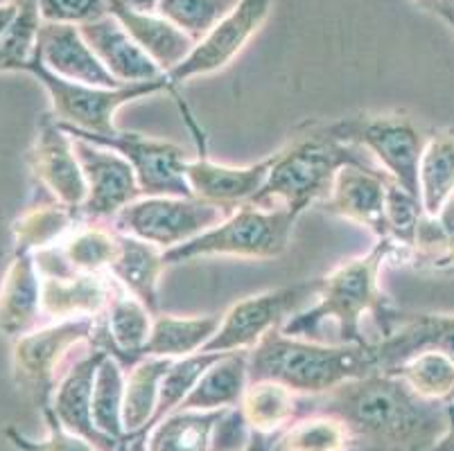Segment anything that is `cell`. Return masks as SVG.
Returning a JSON list of instances; mask_svg holds the SVG:
<instances>
[{
    "mask_svg": "<svg viewBox=\"0 0 454 451\" xmlns=\"http://www.w3.org/2000/svg\"><path fill=\"white\" fill-rule=\"evenodd\" d=\"M333 416L382 451H429L450 427V407L425 400L391 372H371L321 395H299V416Z\"/></svg>",
    "mask_w": 454,
    "mask_h": 451,
    "instance_id": "obj_1",
    "label": "cell"
},
{
    "mask_svg": "<svg viewBox=\"0 0 454 451\" xmlns=\"http://www.w3.org/2000/svg\"><path fill=\"white\" fill-rule=\"evenodd\" d=\"M398 248L394 239L382 237L366 255L346 260L333 268L324 276L317 303L294 314L283 325V332L290 337H315L325 321H334L340 328L341 343L366 346L369 341L362 334L364 316L373 318L382 337L394 332L404 312L395 309L389 296L382 292L380 271L391 255L398 253Z\"/></svg>",
    "mask_w": 454,
    "mask_h": 451,
    "instance_id": "obj_2",
    "label": "cell"
},
{
    "mask_svg": "<svg viewBox=\"0 0 454 451\" xmlns=\"http://www.w3.org/2000/svg\"><path fill=\"white\" fill-rule=\"evenodd\" d=\"M346 165L382 172L364 149L337 140L325 124H308L276 152L265 185L249 204L287 208L301 217L309 206L324 204L330 197L334 179Z\"/></svg>",
    "mask_w": 454,
    "mask_h": 451,
    "instance_id": "obj_3",
    "label": "cell"
},
{
    "mask_svg": "<svg viewBox=\"0 0 454 451\" xmlns=\"http://www.w3.org/2000/svg\"><path fill=\"white\" fill-rule=\"evenodd\" d=\"M380 372L373 346H321L274 328L249 350V382H278L296 395H321L340 384Z\"/></svg>",
    "mask_w": 454,
    "mask_h": 451,
    "instance_id": "obj_4",
    "label": "cell"
},
{
    "mask_svg": "<svg viewBox=\"0 0 454 451\" xmlns=\"http://www.w3.org/2000/svg\"><path fill=\"white\" fill-rule=\"evenodd\" d=\"M296 219L299 214L287 208H258L254 204H242L220 226L165 251V264H181L210 255H231L242 260L280 258L290 248Z\"/></svg>",
    "mask_w": 454,
    "mask_h": 451,
    "instance_id": "obj_5",
    "label": "cell"
},
{
    "mask_svg": "<svg viewBox=\"0 0 454 451\" xmlns=\"http://www.w3.org/2000/svg\"><path fill=\"white\" fill-rule=\"evenodd\" d=\"M36 82L45 89L51 97L52 111L57 122L70 129L84 131V134H115V113L134 99L150 97V95L170 90L172 84L168 77L154 82H140V84L118 86V89H102V86L80 84L55 74L43 66L35 50V57L26 68Z\"/></svg>",
    "mask_w": 454,
    "mask_h": 451,
    "instance_id": "obj_6",
    "label": "cell"
},
{
    "mask_svg": "<svg viewBox=\"0 0 454 451\" xmlns=\"http://www.w3.org/2000/svg\"><path fill=\"white\" fill-rule=\"evenodd\" d=\"M325 127L341 143L364 149L391 181L420 197L419 165L429 136L420 129L414 118L400 111L366 113L334 120Z\"/></svg>",
    "mask_w": 454,
    "mask_h": 451,
    "instance_id": "obj_7",
    "label": "cell"
},
{
    "mask_svg": "<svg viewBox=\"0 0 454 451\" xmlns=\"http://www.w3.org/2000/svg\"><path fill=\"white\" fill-rule=\"evenodd\" d=\"M93 330L95 318H73L41 325L39 330L14 341V382L41 411L51 407L57 384L64 377L68 363L90 341Z\"/></svg>",
    "mask_w": 454,
    "mask_h": 451,
    "instance_id": "obj_8",
    "label": "cell"
},
{
    "mask_svg": "<svg viewBox=\"0 0 454 451\" xmlns=\"http://www.w3.org/2000/svg\"><path fill=\"white\" fill-rule=\"evenodd\" d=\"M226 217L229 213L224 208L195 197H143L111 222L118 233L134 235L165 253L220 226Z\"/></svg>",
    "mask_w": 454,
    "mask_h": 451,
    "instance_id": "obj_9",
    "label": "cell"
},
{
    "mask_svg": "<svg viewBox=\"0 0 454 451\" xmlns=\"http://www.w3.org/2000/svg\"><path fill=\"white\" fill-rule=\"evenodd\" d=\"M324 278L303 280L287 287L270 289L238 300L222 316L220 330L215 332L201 353H238L251 350L260 338L274 328H283L294 314L303 312L312 298L319 296Z\"/></svg>",
    "mask_w": 454,
    "mask_h": 451,
    "instance_id": "obj_10",
    "label": "cell"
},
{
    "mask_svg": "<svg viewBox=\"0 0 454 451\" xmlns=\"http://www.w3.org/2000/svg\"><path fill=\"white\" fill-rule=\"evenodd\" d=\"M64 131L68 136L84 138L89 143L118 152L134 169L143 197H192V190L184 174L188 154L179 144L121 129L106 136L84 134V131L70 129V127H64Z\"/></svg>",
    "mask_w": 454,
    "mask_h": 451,
    "instance_id": "obj_11",
    "label": "cell"
},
{
    "mask_svg": "<svg viewBox=\"0 0 454 451\" xmlns=\"http://www.w3.org/2000/svg\"><path fill=\"white\" fill-rule=\"evenodd\" d=\"M270 12L271 0H238V5L195 45L188 59L165 74L168 82L176 86L192 77H204V74L224 70L254 39L255 32L265 25Z\"/></svg>",
    "mask_w": 454,
    "mask_h": 451,
    "instance_id": "obj_12",
    "label": "cell"
},
{
    "mask_svg": "<svg viewBox=\"0 0 454 451\" xmlns=\"http://www.w3.org/2000/svg\"><path fill=\"white\" fill-rule=\"evenodd\" d=\"M73 138L77 160L84 172L86 201L82 206V217L89 222H105L127 208L129 204L143 198L138 179H136L131 165L114 149L100 147L84 138Z\"/></svg>",
    "mask_w": 454,
    "mask_h": 451,
    "instance_id": "obj_13",
    "label": "cell"
},
{
    "mask_svg": "<svg viewBox=\"0 0 454 451\" xmlns=\"http://www.w3.org/2000/svg\"><path fill=\"white\" fill-rule=\"evenodd\" d=\"M27 165L32 176L51 194L52 201L66 208L82 210L89 194L84 172L77 160L73 138L66 134L52 113H43L39 118V129L27 154Z\"/></svg>",
    "mask_w": 454,
    "mask_h": 451,
    "instance_id": "obj_14",
    "label": "cell"
},
{
    "mask_svg": "<svg viewBox=\"0 0 454 451\" xmlns=\"http://www.w3.org/2000/svg\"><path fill=\"white\" fill-rule=\"evenodd\" d=\"M106 353L100 347H93L90 341L82 347L75 359L68 363L64 377L57 384L52 393L51 408L57 416V420L68 429L70 433L86 438L90 445H95L100 451H118L122 440L105 436L98 432L93 422V386L98 368L105 362Z\"/></svg>",
    "mask_w": 454,
    "mask_h": 451,
    "instance_id": "obj_15",
    "label": "cell"
},
{
    "mask_svg": "<svg viewBox=\"0 0 454 451\" xmlns=\"http://www.w3.org/2000/svg\"><path fill=\"white\" fill-rule=\"evenodd\" d=\"M387 181L389 176L373 169L346 165L334 179L333 192L321 208L333 217L348 219L371 230L378 239L389 237L387 229Z\"/></svg>",
    "mask_w": 454,
    "mask_h": 451,
    "instance_id": "obj_16",
    "label": "cell"
},
{
    "mask_svg": "<svg viewBox=\"0 0 454 451\" xmlns=\"http://www.w3.org/2000/svg\"><path fill=\"white\" fill-rule=\"evenodd\" d=\"M274 159L276 154H271L260 163L233 167V165L213 163L206 156H200V159L185 163L184 174L192 190V197L201 198L206 204L220 206L231 214L242 204H249L251 198L262 190Z\"/></svg>",
    "mask_w": 454,
    "mask_h": 451,
    "instance_id": "obj_17",
    "label": "cell"
},
{
    "mask_svg": "<svg viewBox=\"0 0 454 451\" xmlns=\"http://www.w3.org/2000/svg\"><path fill=\"white\" fill-rule=\"evenodd\" d=\"M152 321H154V312H150L138 298L129 296L125 289L115 292L114 283L109 307H106L105 314L95 318L90 346L105 350L125 370H129L134 363L145 357L143 347L150 338Z\"/></svg>",
    "mask_w": 454,
    "mask_h": 451,
    "instance_id": "obj_18",
    "label": "cell"
},
{
    "mask_svg": "<svg viewBox=\"0 0 454 451\" xmlns=\"http://www.w3.org/2000/svg\"><path fill=\"white\" fill-rule=\"evenodd\" d=\"M373 346L380 372H391L420 353H441L454 362V314H403L394 332Z\"/></svg>",
    "mask_w": 454,
    "mask_h": 451,
    "instance_id": "obj_19",
    "label": "cell"
},
{
    "mask_svg": "<svg viewBox=\"0 0 454 451\" xmlns=\"http://www.w3.org/2000/svg\"><path fill=\"white\" fill-rule=\"evenodd\" d=\"M36 55L48 70L70 82L102 89H118L114 74L95 57L77 25L41 23Z\"/></svg>",
    "mask_w": 454,
    "mask_h": 451,
    "instance_id": "obj_20",
    "label": "cell"
},
{
    "mask_svg": "<svg viewBox=\"0 0 454 451\" xmlns=\"http://www.w3.org/2000/svg\"><path fill=\"white\" fill-rule=\"evenodd\" d=\"M41 276L35 253L12 251L5 276L0 280V334L20 338L43 325Z\"/></svg>",
    "mask_w": 454,
    "mask_h": 451,
    "instance_id": "obj_21",
    "label": "cell"
},
{
    "mask_svg": "<svg viewBox=\"0 0 454 451\" xmlns=\"http://www.w3.org/2000/svg\"><path fill=\"white\" fill-rule=\"evenodd\" d=\"M80 32L95 57L102 61V66L114 74V80L121 86L165 77L163 70L138 48V43L131 39L129 32L122 27L115 16L106 14L93 23L80 25Z\"/></svg>",
    "mask_w": 454,
    "mask_h": 451,
    "instance_id": "obj_22",
    "label": "cell"
},
{
    "mask_svg": "<svg viewBox=\"0 0 454 451\" xmlns=\"http://www.w3.org/2000/svg\"><path fill=\"white\" fill-rule=\"evenodd\" d=\"M114 293L109 273H84L70 278H41V312L45 321L98 318Z\"/></svg>",
    "mask_w": 454,
    "mask_h": 451,
    "instance_id": "obj_23",
    "label": "cell"
},
{
    "mask_svg": "<svg viewBox=\"0 0 454 451\" xmlns=\"http://www.w3.org/2000/svg\"><path fill=\"white\" fill-rule=\"evenodd\" d=\"M109 14L121 20L122 27L138 43V48L165 74L184 64L197 45L184 30H179L176 25L159 14H138V12L127 10L118 0H109Z\"/></svg>",
    "mask_w": 454,
    "mask_h": 451,
    "instance_id": "obj_24",
    "label": "cell"
},
{
    "mask_svg": "<svg viewBox=\"0 0 454 451\" xmlns=\"http://www.w3.org/2000/svg\"><path fill=\"white\" fill-rule=\"evenodd\" d=\"M118 233V230H115ZM163 251L134 235L118 233V253L109 267V276L129 296L138 298L150 312H159V283L165 271Z\"/></svg>",
    "mask_w": 454,
    "mask_h": 451,
    "instance_id": "obj_25",
    "label": "cell"
},
{
    "mask_svg": "<svg viewBox=\"0 0 454 451\" xmlns=\"http://www.w3.org/2000/svg\"><path fill=\"white\" fill-rule=\"evenodd\" d=\"M249 386V350L224 353L201 375L179 408L190 411H220L240 407Z\"/></svg>",
    "mask_w": 454,
    "mask_h": 451,
    "instance_id": "obj_26",
    "label": "cell"
},
{
    "mask_svg": "<svg viewBox=\"0 0 454 451\" xmlns=\"http://www.w3.org/2000/svg\"><path fill=\"white\" fill-rule=\"evenodd\" d=\"M222 316H190L176 318L170 314H154L152 332L147 338L143 354L145 357L181 359L204 350L206 343L220 330Z\"/></svg>",
    "mask_w": 454,
    "mask_h": 451,
    "instance_id": "obj_27",
    "label": "cell"
},
{
    "mask_svg": "<svg viewBox=\"0 0 454 451\" xmlns=\"http://www.w3.org/2000/svg\"><path fill=\"white\" fill-rule=\"evenodd\" d=\"M175 359L143 357L125 375V402H122V424L125 438L150 432L152 417L159 404L160 379Z\"/></svg>",
    "mask_w": 454,
    "mask_h": 451,
    "instance_id": "obj_28",
    "label": "cell"
},
{
    "mask_svg": "<svg viewBox=\"0 0 454 451\" xmlns=\"http://www.w3.org/2000/svg\"><path fill=\"white\" fill-rule=\"evenodd\" d=\"M229 408L190 411L176 408L147 432L150 451H210L215 429Z\"/></svg>",
    "mask_w": 454,
    "mask_h": 451,
    "instance_id": "obj_29",
    "label": "cell"
},
{
    "mask_svg": "<svg viewBox=\"0 0 454 451\" xmlns=\"http://www.w3.org/2000/svg\"><path fill=\"white\" fill-rule=\"evenodd\" d=\"M419 192L425 214L434 217L454 197V129L432 134L419 165Z\"/></svg>",
    "mask_w": 454,
    "mask_h": 451,
    "instance_id": "obj_30",
    "label": "cell"
},
{
    "mask_svg": "<svg viewBox=\"0 0 454 451\" xmlns=\"http://www.w3.org/2000/svg\"><path fill=\"white\" fill-rule=\"evenodd\" d=\"M84 222L80 210L66 208L57 201L39 204L27 208L12 226L14 233V251L36 253L43 248L57 246Z\"/></svg>",
    "mask_w": 454,
    "mask_h": 451,
    "instance_id": "obj_31",
    "label": "cell"
},
{
    "mask_svg": "<svg viewBox=\"0 0 454 451\" xmlns=\"http://www.w3.org/2000/svg\"><path fill=\"white\" fill-rule=\"evenodd\" d=\"M240 411L251 432L280 433L285 427H290L294 417H299V395L292 388L270 379L249 382Z\"/></svg>",
    "mask_w": 454,
    "mask_h": 451,
    "instance_id": "obj_32",
    "label": "cell"
},
{
    "mask_svg": "<svg viewBox=\"0 0 454 451\" xmlns=\"http://www.w3.org/2000/svg\"><path fill=\"white\" fill-rule=\"evenodd\" d=\"M57 248L70 273H106L118 253V233L115 229H105L100 222L84 219Z\"/></svg>",
    "mask_w": 454,
    "mask_h": 451,
    "instance_id": "obj_33",
    "label": "cell"
},
{
    "mask_svg": "<svg viewBox=\"0 0 454 451\" xmlns=\"http://www.w3.org/2000/svg\"><path fill=\"white\" fill-rule=\"evenodd\" d=\"M357 445L344 422L333 416H301L276 436L274 451H348Z\"/></svg>",
    "mask_w": 454,
    "mask_h": 451,
    "instance_id": "obj_34",
    "label": "cell"
},
{
    "mask_svg": "<svg viewBox=\"0 0 454 451\" xmlns=\"http://www.w3.org/2000/svg\"><path fill=\"white\" fill-rule=\"evenodd\" d=\"M407 260L416 268L429 271H448L454 267V197L439 214L420 217L414 246L407 251Z\"/></svg>",
    "mask_w": 454,
    "mask_h": 451,
    "instance_id": "obj_35",
    "label": "cell"
},
{
    "mask_svg": "<svg viewBox=\"0 0 454 451\" xmlns=\"http://www.w3.org/2000/svg\"><path fill=\"white\" fill-rule=\"evenodd\" d=\"M125 375L127 370L106 354L98 368L93 386V422L98 432L105 436L125 440L122 424V402H125Z\"/></svg>",
    "mask_w": 454,
    "mask_h": 451,
    "instance_id": "obj_36",
    "label": "cell"
},
{
    "mask_svg": "<svg viewBox=\"0 0 454 451\" xmlns=\"http://www.w3.org/2000/svg\"><path fill=\"white\" fill-rule=\"evenodd\" d=\"M425 400L450 402L454 395V362L441 353H420L391 370Z\"/></svg>",
    "mask_w": 454,
    "mask_h": 451,
    "instance_id": "obj_37",
    "label": "cell"
},
{
    "mask_svg": "<svg viewBox=\"0 0 454 451\" xmlns=\"http://www.w3.org/2000/svg\"><path fill=\"white\" fill-rule=\"evenodd\" d=\"M220 357L222 353H197L172 362V366L168 368V372H165L163 379H160L159 404H156V413L154 417H152L150 429L154 427L156 422L163 420L165 416H170L172 411L179 408V404L184 402L185 397L190 395V391L197 386L201 375H204V372Z\"/></svg>",
    "mask_w": 454,
    "mask_h": 451,
    "instance_id": "obj_38",
    "label": "cell"
},
{
    "mask_svg": "<svg viewBox=\"0 0 454 451\" xmlns=\"http://www.w3.org/2000/svg\"><path fill=\"white\" fill-rule=\"evenodd\" d=\"M41 23L36 0H20L14 25L0 36V73H26L35 57Z\"/></svg>",
    "mask_w": 454,
    "mask_h": 451,
    "instance_id": "obj_39",
    "label": "cell"
},
{
    "mask_svg": "<svg viewBox=\"0 0 454 451\" xmlns=\"http://www.w3.org/2000/svg\"><path fill=\"white\" fill-rule=\"evenodd\" d=\"M235 5L238 0H160L159 16L200 43Z\"/></svg>",
    "mask_w": 454,
    "mask_h": 451,
    "instance_id": "obj_40",
    "label": "cell"
},
{
    "mask_svg": "<svg viewBox=\"0 0 454 451\" xmlns=\"http://www.w3.org/2000/svg\"><path fill=\"white\" fill-rule=\"evenodd\" d=\"M423 214L420 197L404 190L395 181H387V229H389V237L404 251V260H407V251L414 246L416 229Z\"/></svg>",
    "mask_w": 454,
    "mask_h": 451,
    "instance_id": "obj_41",
    "label": "cell"
},
{
    "mask_svg": "<svg viewBox=\"0 0 454 451\" xmlns=\"http://www.w3.org/2000/svg\"><path fill=\"white\" fill-rule=\"evenodd\" d=\"M43 417H45V433L43 440H32L27 438L26 433H20L19 429L7 427L5 429V438L20 451H100L95 445H90L86 438L77 436V433H70L68 429L57 420V416L52 413V408H43Z\"/></svg>",
    "mask_w": 454,
    "mask_h": 451,
    "instance_id": "obj_42",
    "label": "cell"
},
{
    "mask_svg": "<svg viewBox=\"0 0 454 451\" xmlns=\"http://www.w3.org/2000/svg\"><path fill=\"white\" fill-rule=\"evenodd\" d=\"M43 23L86 25L109 14V0H36Z\"/></svg>",
    "mask_w": 454,
    "mask_h": 451,
    "instance_id": "obj_43",
    "label": "cell"
},
{
    "mask_svg": "<svg viewBox=\"0 0 454 451\" xmlns=\"http://www.w3.org/2000/svg\"><path fill=\"white\" fill-rule=\"evenodd\" d=\"M251 440V429L242 416L240 407L229 408L220 420L213 436L210 451H245Z\"/></svg>",
    "mask_w": 454,
    "mask_h": 451,
    "instance_id": "obj_44",
    "label": "cell"
},
{
    "mask_svg": "<svg viewBox=\"0 0 454 451\" xmlns=\"http://www.w3.org/2000/svg\"><path fill=\"white\" fill-rule=\"evenodd\" d=\"M423 10L432 12L439 19H443L450 27H454V0H414Z\"/></svg>",
    "mask_w": 454,
    "mask_h": 451,
    "instance_id": "obj_45",
    "label": "cell"
},
{
    "mask_svg": "<svg viewBox=\"0 0 454 451\" xmlns=\"http://www.w3.org/2000/svg\"><path fill=\"white\" fill-rule=\"evenodd\" d=\"M19 12H20V0H12V3L0 5V36L5 35L12 25H14Z\"/></svg>",
    "mask_w": 454,
    "mask_h": 451,
    "instance_id": "obj_46",
    "label": "cell"
},
{
    "mask_svg": "<svg viewBox=\"0 0 454 451\" xmlns=\"http://www.w3.org/2000/svg\"><path fill=\"white\" fill-rule=\"evenodd\" d=\"M278 433H258L251 432V440L245 451H274V440Z\"/></svg>",
    "mask_w": 454,
    "mask_h": 451,
    "instance_id": "obj_47",
    "label": "cell"
},
{
    "mask_svg": "<svg viewBox=\"0 0 454 451\" xmlns=\"http://www.w3.org/2000/svg\"><path fill=\"white\" fill-rule=\"evenodd\" d=\"M118 3L138 14H159L160 0H118Z\"/></svg>",
    "mask_w": 454,
    "mask_h": 451,
    "instance_id": "obj_48",
    "label": "cell"
},
{
    "mask_svg": "<svg viewBox=\"0 0 454 451\" xmlns=\"http://www.w3.org/2000/svg\"><path fill=\"white\" fill-rule=\"evenodd\" d=\"M429 451H454V416L450 413V427L439 442Z\"/></svg>",
    "mask_w": 454,
    "mask_h": 451,
    "instance_id": "obj_49",
    "label": "cell"
},
{
    "mask_svg": "<svg viewBox=\"0 0 454 451\" xmlns=\"http://www.w3.org/2000/svg\"><path fill=\"white\" fill-rule=\"evenodd\" d=\"M127 440V451H150L147 445V433H136V436L125 438Z\"/></svg>",
    "mask_w": 454,
    "mask_h": 451,
    "instance_id": "obj_50",
    "label": "cell"
},
{
    "mask_svg": "<svg viewBox=\"0 0 454 451\" xmlns=\"http://www.w3.org/2000/svg\"><path fill=\"white\" fill-rule=\"evenodd\" d=\"M448 407H450V413H452V416H454V400H450Z\"/></svg>",
    "mask_w": 454,
    "mask_h": 451,
    "instance_id": "obj_51",
    "label": "cell"
},
{
    "mask_svg": "<svg viewBox=\"0 0 454 451\" xmlns=\"http://www.w3.org/2000/svg\"><path fill=\"white\" fill-rule=\"evenodd\" d=\"M118 451H127V440H122V445L118 447Z\"/></svg>",
    "mask_w": 454,
    "mask_h": 451,
    "instance_id": "obj_52",
    "label": "cell"
},
{
    "mask_svg": "<svg viewBox=\"0 0 454 451\" xmlns=\"http://www.w3.org/2000/svg\"><path fill=\"white\" fill-rule=\"evenodd\" d=\"M5 3H12V0H0V5H5Z\"/></svg>",
    "mask_w": 454,
    "mask_h": 451,
    "instance_id": "obj_53",
    "label": "cell"
},
{
    "mask_svg": "<svg viewBox=\"0 0 454 451\" xmlns=\"http://www.w3.org/2000/svg\"><path fill=\"white\" fill-rule=\"evenodd\" d=\"M452 30H454V27H452Z\"/></svg>",
    "mask_w": 454,
    "mask_h": 451,
    "instance_id": "obj_54",
    "label": "cell"
}]
</instances>
